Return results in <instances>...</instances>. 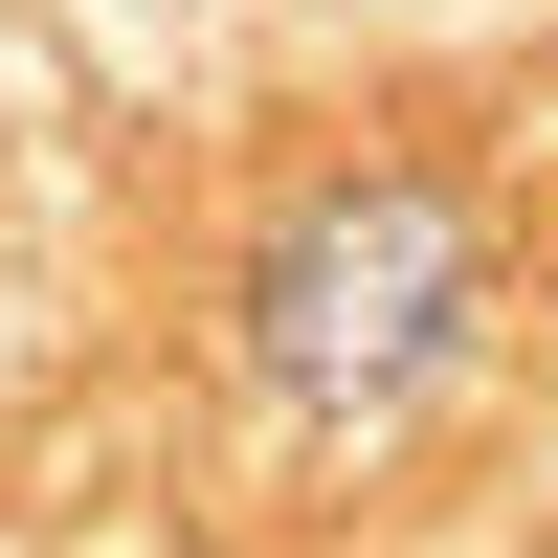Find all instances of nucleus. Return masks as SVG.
Segmentation results:
<instances>
[{
    "label": "nucleus",
    "mask_w": 558,
    "mask_h": 558,
    "mask_svg": "<svg viewBox=\"0 0 558 558\" xmlns=\"http://www.w3.org/2000/svg\"><path fill=\"white\" fill-rule=\"evenodd\" d=\"M268 380L291 402H425L447 357H470V223L425 202V179H336V202H291V246H268Z\"/></svg>",
    "instance_id": "1"
}]
</instances>
